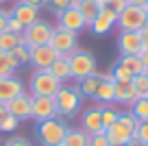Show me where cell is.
Returning a JSON list of instances; mask_svg holds the SVG:
<instances>
[{"label": "cell", "mask_w": 148, "mask_h": 146, "mask_svg": "<svg viewBox=\"0 0 148 146\" xmlns=\"http://www.w3.org/2000/svg\"><path fill=\"white\" fill-rule=\"evenodd\" d=\"M137 120L126 111V114H120L118 120L111 124L109 129L105 131L107 140H109L111 146H120V144H129L131 140L135 137V131H137Z\"/></svg>", "instance_id": "6da1fadb"}, {"label": "cell", "mask_w": 148, "mask_h": 146, "mask_svg": "<svg viewBox=\"0 0 148 146\" xmlns=\"http://www.w3.org/2000/svg\"><path fill=\"white\" fill-rule=\"evenodd\" d=\"M68 129L70 127L61 118H50V120H44V122H37V129H35L37 142L42 146H61Z\"/></svg>", "instance_id": "7a4b0ae2"}, {"label": "cell", "mask_w": 148, "mask_h": 146, "mask_svg": "<svg viewBox=\"0 0 148 146\" xmlns=\"http://www.w3.org/2000/svg\"><path fill=\"white\" fill-rule=\"evenodd\" d=\"M68 61H70V72H72V79L76 83L83 81L85 76H92V74L98 70L94 52L85 50V48H76L72 55H68Z\"/></svg>", "instance_id": "3957f363"}, {"label": "cell", "mask_w": 148, "mask_h": 146, "mask_svg": "<svg viewBox=\"0 0 148 146\" xmlns=\"http://www.w3.org/2000/svg\"><path fill=\"white\" fill-rule=\"evenodd\" d=\"M52 98H55L57 114L59 116H74L81 109V103H83V96H81L79 87L76 85H68V83H63Z\"/></svg>", "instance_id": "277c9868"}, {"label": "cell", "mask_w": 148, "mask_h": 146, "mask_svg": "<svg viewBox=\"0 0 148 146\" xmlns=\"http://www.w3.org/2000/svg\"><path fill=\"white\" fill-rule=\"evenodd\" d=\"M61 83L50 74V70H33L28 79V92L31 96H55Z\"/></svg>", "instance_id": "5b68a950"}, {"label": "cell", "mask_w": 148, "mask_h": 146, "mask_svg": "<svg viewBox=\"0 0 148 146\" xmlns=\"http://www.w3.org/2000/svg\"><path fill=\"white\" fill-rule=\"evenodd\" d=\"M52 31H55V26H52L50 22H46V20H37V22L28 24L26 28H24L22 33V44L28 46V48H35V46H44L50 41L52 37Z\"/></svg>", "instance_id": "8992f818"}, {"label": "cell", "mask_w": 148, "mask_h": 146, "mask_svg": "<svg viewBox=\"0 0 148 146\" xmlns=\"http://www.w3.org/2000/svg\"><path fill=\"white\" fill-rule=\"evenodd\" d=\"M146 22H148V18H146V9H144V7L126 5L124 9L118 13V26H120V31L139 33Z\"/></svg>", "instance_id": "52a82bcc"}, {"label": "cell", "mask_w": 148, "mask_h": 146, "mask_svg": "<svg viewBox=\"0 0 148 146\" xmlns=\"http://www.w3.org/2000/svg\"><path fill=\"white\" fill-rule=\"evenodd\" d=\"M48 44L55 48L57 55L68 57V55H72V52L79 48V37H76V33H70V31H63V28H57L55 26L52 37H50Z\"/></svg>", "instance_id": "ba28073f"}, {"label": "cell", "mask_w": 148, "mask_h": 146, "mask_svg": "<svg viewBox=\"0 0 148 146\" xmlns=\"http://www.w3.org/2000/svg\"><path fill=\"white\" fill-rule=\"evenodd\" d=\"M50 118H59L55 98H52V96H33L31 120H35V122H44V120H50Z\"/></svg>", "instance_id": "9c48e42d"}, {"label": "cell", "mask_w": 148, "mask_h": 146, "mask_svg": "<svg viewBox=\"0 0 148 146\" xmlns=\"http://www.w3.org/2000/svg\"><path fill=\"white\" fill-rule=\"evenodd\" d=\"M85 26L87 24H85L83 15L79 13L76 7H65V9L57 11V28H63V31H70V33L79 35Z\"/></svg>", "instance_id": "30bf717a"}, {"label": "cell", "mask_w": 148, "mask_h": 146, "mask_svg": "<svg viewBox=\"0 0 148 146\" xmlns=\"http://www.w3.org/2000/svg\"><path fill=\"white\" fill-rule=\"evenodd\" d=\"M26 85L22 79H18L15 74L11 76H0V105H7L9 101H13L15 96L24 94Z\"/></svg>", "instance_id": "8fae6325"}, {"label": "cell", "mask_w": 148, "mask_h": 146, "mask_svg": "<svg viewBox=\"0 0 148 146\" xmlns=\"http://www.w3.org/2000/svg\"><path fill=\"white\" fill-rule=\"evenodd\" d=\"M57 57L59 55L55 52V48H52L50 44L35 46V48H31V59H28V63L33 65V70H48Z\"/></svg>", "instance_id": "7c38bea8"}, {"label": "cell", "mask_w": 148, "mask_h": 146, "mask_svg": "<svg viewBox=\"0 0 148 146\" xmlns=\"http://www.w3.org/2000/svg\"><path fill=\"white\" fill-rule=\"evenodd\" d=\"M31 105H33V96L24 92V94L15 96L13 101H9L5 107L13 118H18L20 122H26V120H31Z\"/></svg>", "instance_id": "4fadbf2b"}, {"label": "cell", "mask_w": 148, "mask_h": 146, "mask_svg": "<svg viewBox=\"0 0 148 146\" xmlns=\"http://www.w3.org/2000/svg\"><path fill=\"white\" fill-rule=\"evenodd\" d=\"M11 15L26 28L28 24L39 20V9H37L35 5H31L28 0H15V5L11 7Z\"/></svg>", "instance_id": "5bb4252c"}, {"label": "cell", "mask_w": 148, "mask_h": 146, "mask_svg": "<svg viewBox=\"0 0 148 146\" xmlns=\"http://www.w3.org/2000/svg\"><path fill=\"white\" fill-rule=\"evenodd\" d=\"M116 24H118V13H116V11H111L109 7H102V9L98 11V15L92 20L89 28H92L94 35H107Z\"/></svg>", "instance_id": "9a60e30c"}, {"label": "cell", "mask_w": 148, "mask_h": 146, "mask_svg": "<svg viewBox=\"0 0 148 146\" xmlns=\"http://www.w3.org/2000/svg\"><path fill=\"white\" fill-rule=\"evenodd\" d=\"M144 48L142 44V37L139 33L133 31H120L118 35V50H120L122 57H129V55H139V50Z\"/></svg>", "instance_id": "2e32d148"}, {"label": "cell", "mask_w": 148, "mask_h": 146, "mask_svg": "<svg viewBox=\"0 0 148 146\" xmlns=\"http://www.w3.org/2000/svg\"><path fill=\"white\" fill-rule=\"evenodd\" d=\"M81 129L87 135H96V133H105L100 120V107H89L83 116H81Z\"/></svg>", "instance_id": "e0dca14e"}, {"label": "cell", "mask_w": 148, "mask_h": 146, "mask_svg": "<svg viewBox=\"0 0 148 146\" xmlns=\"http://www.w3.org/2000/svg\"><path fill=\"white\" fill-rule=\"evenodd\" d=\"M113 92H116L113 103H118V105L131 107L135 101H137V92H135L133 83H116V85H113Z\"/></svg>", "instance_id": "ac0fdd59"}, {"label": "cell", "mask_w": 148, "mask_h": 146, "mask_svg": "<svg viewBox=\"0 0 148 146\" xmlns=\"http://www.w3.org/2000/svg\"><path fill=\"white\" fill-rule=\"evenodd\" d=\"M50 74L57 79V81L63 85V83H68V81H72V72H70V61H68V57H57L55 61H52V65L50 68Z\"/></svg>", "instance_id": "d6986e66"}, {"label": "cell", "mask_w": 148, "mask_h": 146, "mask_svg": "<svg viewBox=\"0 0 148 146\" xmlns=\"http://www.w3.org/2000/svg\"><path fill=\"white\" fill-rule=\"evenodd\" d=\"M113 85H116L113 81H100L96 94H94V101H98L100 105H113V96H116Z\"/></svg>", "instance_id": "ffe728a7"}, {"label": "cell", "mask_w": 148, "mask_h": 146, "mask_svg": "<svg viewBox=\"0 0 148 146\" xmlns=\"http://www.w3.org/2000/svg\"><path fill=\"white\" fill-rule=\"evenodd\" d=\"M61 146H89V135L83 129H68Z\"/></svg>", "instance_id": "44dd1931"}, {"label": "cell", "mask_w": 148, "mask_h": 146, "mask_svg": "<svg viewBox=\"0 0 148 146\" xmlns=\"http://www.w3.org/2000/svg\"><path fill=\"white\" fill-rule=\"evenodd\" d=\"M98 83H100V76H98V70H96L92 76H85L83 81L76 83V87H79L83 98H94V94H96V90H98Z\"/></svg>", "instance_id": "7402d4cb"}, {"label": "cell", "mask_w": 148, "mask_h": 146, "mask_svg": "<svg viewBox=\"0 0 148 146\" xmlns=\"http://www.w3.org/2000/svg\"><path fill=\"white\" fill-rule=\"evenodd\" d=\"M76 9H79V13L83 15L85 24H92V20L98 15V11H100V5H98V0H79V5H76Z\"/></svg>", "instance_id": "603a6c76"}, {"label": "cell", "mask_w": 148, "mask_h": 146, "mask_svg": "<svg viewBox=\"0 0 148 146\" xmlns=\"http://www.w3.org/2000/svg\"><path fill=\"white\" fill-rule=\"evenodd\" d=\"M18 70H20V63L13 59V55L0 50V76H11Z\"/></svg>", "instance_id": "cb8c5ba5"}, {"label": "cell", "mask_w": 148, "mask_h": 146, "mask_svg": "<svg viewBox=\"0 0 148 146\" xmlns=\"http://www.w3.org/2000/svg\"><path fill=\"white\" fill-rule=\"evenodd\" d=\"M131 116H133L137 122H146L148 120V98H137V101L131 105Z\"/></svg>", "instance_id": "d4e9b609"}, {"label": "cell", "mask_w": 148, "mask_h": 146, "mask_svg": "<svg viewBox=\"0 0 148 146\" xmlns=\"http://www.w3.org/2000/svg\"><path fill=\"white\" fill-rule=\"evenodd\" d=\"M18 44H22V35H13L9 31L0 33V50L2 52H11Z\"/></svg>", "instance_id": "484cf974"}, {"label": "cell", "mask_w": 148, "mask_h": 146, "mask_svg": "<svg viewBox=\"0 0 148 146\" xmlns=\"http://www.w3.org/2000/svg\"><path fill=\"white\" fill-rule=\"evenodd\" d=\"M120 114H122V111H118L113 105H102V107H100V120H102V129L107 131V129H109L111 124H113V122L118 120V116H120Z\"/></svg>", "instance_id": "4316f807"}, {"label": "cell", "mask_w": 148, "mask_h": 146, "mask_svg": "<svg viewBox=\"0 0 148 146\" xmlns=\"http://www.w3.org/2000/svg\"><path fill=\"white\" fill-rule=\"evenodd\" d=\"M111 74H113V81L116 83H131L133 81V72H131L126 65H122L120 61L111 68Z\"/></svg>", "instance_id": "83f0119b"}, {"label": "cell", "mask_w": 148, "mask_h": 146, "mask_svg": "<svg viewBox=\"0 0 148 146\" xmlns=\"http://www.w3.org/2000/svg\"><path fill=\"white\" fill-rule=\"evenodd\" d=\"M131 83H133L135 92H137V98H148V74L146 72L135 74Z\"/></svg>", "instance_id": "f1b7e54d"}, {"label": "cell", "mask_w": 148, "mask_h": 146, "mask_svg": "<svg viewBox=\"0 0 148 146\" xmlns=\"http://www.w3.org/2000/svg\"><path fill=\"white\" fill-rule=\"evenodd\" d=\"M120 63H122V65H126V68L133 72V76H135V74H142V72H144V63H142V59H139L137 55L120 57Z\"/></svg>", "instance_id": "f546056e"}, {"label": "cell", "mask_w": 148, "mask_h": 146, "mask_svg": "<svg viewBox=\"0 0 148 146\" xmlns=\"http://www.w3.org/2000/svg\"><path fill=\"white\" fill-rule=\"evenodd\" d=\"M11 55H13V59L20 63V68H22V65H28V59H31V48L24 46V44H18L13 50H11Z\"/></svg>", "instance_id": "4dcf8cb0"}, {"label": "cell", "mask_w": 148, "mask_h": 146, "mask_svg": "<svg viewBox=\"0 0 148 146\" xmlns=\"http://www.w3.org/2000/svg\"><path fill=\"white\" fill-rule=\"evenodd\" d=\"M18 127H20V120L13 118L11 114H7L2 118V122H0V133H13V131H18Z\"/></svg>", "instance_id": "1f68e13d"}, {"label": "cell", "mask_w": 148, "mask_h": 146, "mask_svg": "<svg viewBox=\"0 0 148 146\" xmlns=\"http://www.w3.org/2000/svg\"><path fill=\"white\" fill-rule=\"evenodd\" d=\"M135 137H137V140L142 142L144 146H148V120H146V122H139V124H137Z\"/></svg>", "instance_id": "d6a6232c"}, {"label": "cell", "mask_w": 148, "mask_h": 146, "mask_svg": "<svg viewBox=\"0 0 148 146\" xmlns=\"http://www.w3.org/2000/svg\"><path fill=\"white\" fill-rule=\"evenodd\" d=\"M7 31L13 33V35H22V33H24V26L13 18V15H9V20H7Z\"/></svg>", "instance_id": "836d02e7"}, {"label": "cell", "mask_w": 148, "mask_h": 146, "mask_svg": "<svg viewBox=\"0 0 148 146\" xmlns=\"http://www.w3.org/2000/svg\"><path fill=\"white\" fill-rule=\"evenodd\" d=\"M89 146H111V144L105 133H96V135H89Z\"/></svg>", "instance_id": "e575fe53"}, {"label": "cell", "mask_w": 148, "mask_h": 146, "mask_svg": "<svg viewBox=\"0 0 148 146\" xmlns=\"http://www.w3.org/2000/svg\"><path fill=\"white\" fill-rule=\"evenodd\" d=\"M5 146H33V142L26 140V137H22V135H15V137H9V140L5 142Z\"/></svg>", "instance_id": "d590c367"}, {"label": "cell", "mask_w": 148, "mask_h": 146, "mask_svg": "<svg viewBox=\"0 0 148 146\" xmlns=\"http://www.w3.org/2000/svg\"><path fill=\"white\" fill-rule=\"evenodd\" d=\"M11 11H5V9H0V33H5L7 31V20H9Z\"/></svg>", "instance_id": "8d00e7d4"}, {"label": "cell", "mask_w": 148, "mask_h": 146, "mask_svg": "<svg viewBox=\"0 0 148 146\" xmlns=\"http://www.w3.org/2000/svg\"><path fill=\"white\" fill-rule=\"evenodd\" d=\"M48 5L55 7L57 11H61V9H65V7H70V0H50Z\"/></svg>", "instance_id": "74e56055"}, {"label": "cell", "mask_w": 148, "mask_h": 146, "mask_svg": "<svg viewBox=\"0 0 148 146\" xmlns=\"http://www.w3.org/2000/svg\"><path fill=\"white\" fill-rule=\"evenodd\" d=\"M139 37H142V44H144V48H148V22L142 26V31H139Z\"/></svg>", "instance_id": "f35d334b"}, {"label": "cell", "mask_w": 148, "mask_h": 146, "mask_svg": "<svg viewBox=\"0 0 148 146\" xmlns=\"http://www.w3.org/2000/svg\"><path fill=\"white\" fill-rule=\"evenodd\" d=\"M129 5H133V7H144V9H146V7H148V0H129Z\"/></svg>", "instance_id": "ab89813d"}, {"label": "cell", "mask_w": 148, "mask_h": 146, "mask_svg": "<svg viewBox=\"0 0 148 146\" xmlns=\"http://www.w3.org/2000/svg\"><path fill=\"white\" fill-rule=\"evenodd\" d=\"M28 2H31V5H35L37 9H42V7L46 5V2H44V0H28Z\"/></svg>", "instance_id": "60d3db41"}, {"label": "cell", "mask_w": 148, "mask_h": 146, "mask_svg": "<svg viewBox=\"0 0 148 146\" xmlns=\"http://www.w3.org/2000/svg\"><path fill=\"white\" fill-rule=\"evenodd\" d=\"M7 114H9V111H7V107H5V105H0V122H2V118H5Z\"/></svg>", "instance_id": "b9f144b4"}, {"label": "cell", "mask_w": 148, "mask_h": 146, "mask_svg": "<svg viewBox=\"0 0 148 146\" xmlns=\"http://www.w3.org/2000/svg\"><path fill=\"white\" fill-rule=\"evenodd\" d=\"M129 146H144V144H142V142L137 140V137H133V140L129 142Z\"/></svg>", "instance_id": "7bdbcfd3"}, {"label": "cell", "mask_w": 148, "mask_h": 146, "mask_svg": "<svg viewBox=\"0 0 148 146\" xmlns=\"http://www.w3.org/2000/svg\"><path fill=\"white\" fill-rule=\"evenodd\" d=\"M146 18H148V7H146Z\"/></svg>", "instance_id": "ee69618b"}, {"label": "cell", "mask_w": 148, "mask_h": 146, "mask_svg": "<svg viewBox=\"0 0 148 146\" xmlns=\"http://www.w3.org/2000/svg\"><path fill=\"white\" fill-rule=\"evenodd\" d=\"M2 2H7V0H0V5H2Z\"/></svg>", "instance_id": "f6af8a7d"}, {"label": "cell", "mask_w": 148, "mask_h": 146, "mask_svg": "<svg viewBox=\"0 0 148 146\" xmlns=\"http://www.w3.org/2000/svg\"><path fill=\"white\" fill-rule=\"evenodd\" d=\"M120 146H129V144H120Z\"/></svg>", "instance_id": "bcb514c9"}]
</instances>
